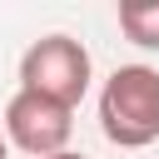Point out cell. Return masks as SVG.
Listing matches in <instances>:
<instances>
[{
	"instance_id": "8992f818",
	"label": "cell",
	"mask_w": 159,
	"mask_h": 159,
	"mask_svg": "<svg viewBox=\"0 0 159 159\" xmlns=\"http://www.w3.org/2000/svg\"><path fill=\"white\" fill-rule=\"evenodd\" d=\"M0 159H5V139H0Z\"/></svg>"
},
{
	"instance_id": "7a4b0ae2",
	"label": "cell",
	"mask_w": 159,
	"mask_h": 159,
	"mask_svg": "<svg viewBox=\"0 0 159 159\" xmlns=\"http://www.w3.org/2000/svg\"><path fill=\"white\" fill-rule=\"evenodd\" d=\"M20 89H35L65 109H75L89 89V50L75 35H45L20 60Z\"/></svg>"
},
{
	"instance_id": "3957f363",
	"label": "cell",
	"mask_w": 159,
	"mask_h": 159,
	"mask_svg": "<svg viewBox=\"0 0 159 159\" xmlns=\"http://www.w3.org/2000/svg\"><path fill=\"white\" fill-rule=\"evenodd\" d=\"M5 134L25 154H40V159L65 154V144L75 134V109H65V104H55L35 89H15L10 104H5Z\"/></svg>"
},
{
	"instance_id": "5b68a950",
	"label": "cell",
	"mask_w": 159,
	"mask_h": 159,
	"mask_svg": "<svg viewBox=\"0 0 159 159\" xmlns=\"http://www.w3.org/2000/svg\"><path fill=\"white\" fill-rule=\"evenodd\" d=\"M50 159H84V154H75V149H65V154H50Z\"/></svg>"
},
{
	"instance_id": "277c9868",
	"label": "cell",
	"mask_w": 159,
	"mask_h": 159,
	"mask_svg": "<svg viewBox=\"0 0 159 159\" xmlns=\"http://www.w3.org/2000/svg\"><path fill=\"white\" fill-rule=\"evenodd\" d=\"M119 30L139 50H159V0H124L119 5Z\"/></svg>"
},
{
	"instance_id": "6da1fadb",
	"label": "cell",
	"mask_w": 159,
	"mask_h": 159,
	"mask_svg": "<svg viewBox=\"0 0 159 159\" xmlns=\"http://www.w3.org/2000/svg\"><path fill=\"white\" fill-rule=\"evenodd\" d=\"M99 129L119 149H144L159 139V70L119 65L99 89Z\"/></svg>"
}]
</instances>
